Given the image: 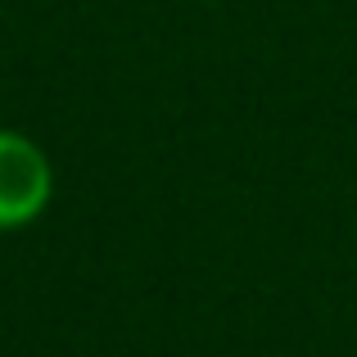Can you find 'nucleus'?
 <instances>
[{
  "label": "nucleus",
  "mask_w": 357,
  "mask_h": 357,
  "mask_svg": "<svg viewBox=\"0 0 357 357\" xmlns=\"http://www.w3.org/2000/svg\"><path fill=\"white\" fill-rule=\"evenodd\" d=\"M54 199V163L27 131L0 127V231H23Z\"/></svg>",
  "instance_id": "f257e3e1"
}]
</instances>
